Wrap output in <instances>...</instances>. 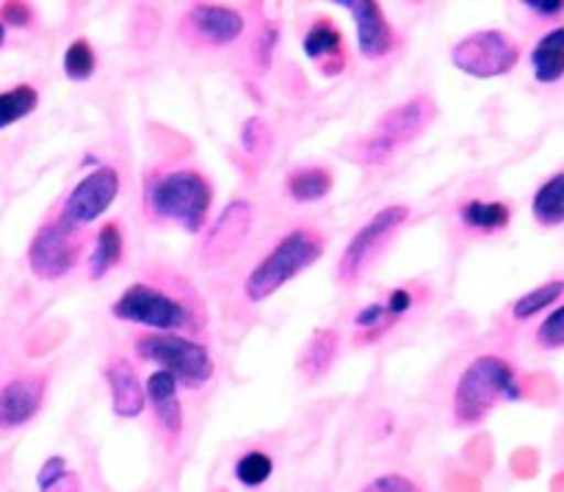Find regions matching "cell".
Here are the masks:
<instances>
[{
    "label": "cell",
    "instance_id": "obj_1",
    "mask_svg": "<svg viewBox=\"0 0 564 492\" xmlns=\"http://www.w3.org/2000/svg\"><path fill=\"white\" fill-rule=\"evenodd\" d=\"M117 321L135 324L144 332H170L203 338L208 332V305L186 274L153 266L130 283L111 305Z\"/></svg>",
    "mask_w": 564,
    "mask_h": 492
},
{
    "label": "cell",
    "instance_id": "obj_2",
    "mask_svg": "<svg viewBox=\"0 0 564 492\" xmlns=\"http://www.w3.org/2000/svg\"><path fill=\"white\" fill-rule=\"evenodd\" d=\"M214 197L210 177L194 166L150 170L141 188V210L150 225H175L197 236L208 221Z\"/></svg>",
    "mask_w": 564,
    "mask_h": 492
},
{
    "label": "cell",
    "instance_id": "obj_3",
    "mask_svg": "<svg viewBox=\"0 0 564 492\" xmlns=\"http://www.w3.org/2000/svg\"><path fill=\"white\" fill-rule=\"evenodd\" d=\"M324 250H327V236L318 227H291L249 269L247 280H243V299L252 302V305L265 302L282 285H289L291 280L307 272L313 263H318Z\"/></svg>",
    "mask_w": 564,
    "mask_h": 492
},
{
    "label": "cell",
    "instance_id": "obj_4",
    "mask_svg": "<svg viewBox=\"0 0 564 492\" xmlns=\"http://www.w3.org/2000/svg\"><path fill=\"white\" fill-rule=\"evenodd\" d=\"M523 382L518 368L501 354H479L468 362L452 396V413L457 426H476L498 407V404L520 402Z\"/></svg>",
    "mask_w": 564,
    "mask_h": 492
},
{
    "label": "cell",
    "instance_id": "obj_5",
    "mask_svg": "<svg viewBox=\"0 0 564 492\" xmlns=\"http://www.w3.org/2000/svg\"><path fill=\"white\" fill-rule=\"evenodd\" d=\"M437 102L430 95H415L399 106L388 108L377 119V128L368 136L357 139L346 147V158L357 166H379L395 153L415 142L426 128L437 119Z\"/></svg>",
    "mask_w": 564,
    "mask_h": 492
},
{
    "label": "cell",
    "instance_id": "obj_6",
    "mask_svg": "<svg viewBox=\"0 0 564 492\" xmlns=\"http://www.w3.org/2000/svg\"><path fill=\"white\" fill-rule=\"evenodd\" d=\"M133 351L139 360L161 365V371L175 376L177 385L188 387V391H199L216 374L208 346L194 338H186V335L135 332Z\"/></svg>",
    "mask_w": 564,
    "mask_h": 492
},
{
    "label": "cell",
    "instance_id": "obj_7",
    "mask_svg": "<svg viewBox=\"0 0 564 492\" xmlns=\"http://www.w3.org/2000/svg\"><path fill=\"white\" fill-rule=\"evenodd\" d=\"M86 238L84 227L73 225L69 219H64L62 214L51 216L45 225L36 230V236L31 238L29 247V269L36 280H45V283H56V280L67 277L75 266L80 263L86 252Z\"/></svg>",
    "mask_w": 564,
    "mask_h": 492
},
{
    "label": "cell",
    "instance_id": "obj_8",
    "mask_svg": "<svg viewBox=\"0 0 564 492\" xmlns=\"http://www.w3.org/2000/svg\"><path fill=\"white\" fill-rule=\"evenodd\" d=\"M410 205H384L379 208L355 236L349 238V243L344 247V255L338 261V280L344 285L360 283L362 274L371 269V263L377 261L384 252L390 241H393L395 232L401 230L406 219H410Z\"/></svg>",
    "mask_w": 564,
    "mask_h": 492
},
{
    "label": "cell",
    "instance_id": "obj_9",
    "mask_svg": "<svg viewBox=\"0 0 564 492\" xmlns=\"http://www.w3.org/2000/svg\"><path fill=\"white\" fill-rule=\"evenodd\" d=\"M520 62V45L498 29L468 34L452 47V64L470 78L490 80L512 73Z\"/></svg>",
    "mask_w": 564,
    "mask_h": 492
},
{
    "label": "cell",
    "instance_id": "obj_10",
    "mask_svg": "<svg viewBox=\"0 0 564 492\" xmlns=\"http://www.w3.org/2000/svg\"><path fill=\"white\" fill-rule=\"evenodd\" d=\"M247 31L241 9L225 3H194L183 12L177 34L194 51H221L236 45Z\"/></svg>",
    "mask_w": 564,
    "mask_h": 492
},
{
    "label": "cell",
    "instance_id": "obj_11",
    "mask_svg": "<svg viewBox=\"0 0 564 492\" xmlns=\"http://www.w3.org/2000/svg\"><path fill=\"white\" fill-rule=\"evenodd\" d=\"M254 221V208L247 199H232L230 205H225V210L219 214V219L214 221V227L208 230L203 241V250H199V258H203V266L216 269L225 266L227 261L241 252L243 241L252 232Z\"/></svg>",
    "mask_w": 564,
    "mask_h": 492
},
{
    "label": "cell",
    "instance_id": "obj_12",
    "mask_svg": "<svg viewBox=\"0 0 564 492\" xmlns=\"http://www.w3.org/2000/svg\"><path fill=\"white\" fill-rule=\"evenodd\" d=\"M119 194V172L113 166H97L95 172L84 177L73 192L67 194L62 205V216L73 225L86 227L100 219L113 205Z\"/></svg>",
    "mask_w": 564,
    "mask_h": 492
},
{
    "label": "cell",
    "instance_id": "obj_13",
    "mask_svg": "<svg viewBox=\"0 0 564 492\" xmlns=\"http://www.w3.org/2000/svg\"><path fill=\"white\" fill-rule=\"evenodd\" d=\"M338 7H344L355 20L357 51L362 58L379 62L395 51L399 36H395V29L388 23L377 0H338Z\"/></svg>",
    "mask_w": 564,
    "mask_h": 492
},
{
    "label": "cell",
    "instance_id": "obj_14",
    "mask_svg": "<svg viewBox=\"0 0 564 492\" xmlns=\"http://www.w3.org/2000/svg\"><path fill=\"white\" fill-rule=\"evenodd\" d=\"M45 374H23L9 380L0 387V431H14L34 420V415L45 404Z\"/></svg>",
    "mask_w": 564,
    "mask_h": 492
},
{
    "label": "cell",
    "instance_id": "obj_15",
    "mask_svg": "<svg viewBox=\"0 0 564 492\" xmlns=\"http://www.w3.org/2000/svg\"><path fill=\"white\" fill-rule=\"evenodd\" d=\"M102 380H106L108 391H111V409L117 418H139L144 413L148 391H144V382L139 380L133 362L128 357L113 354L102 365Z\"/></svg>",
    "mask_w": 564,
    "mask_h": 492
},
{
    "label": "cell",
    "instance_id": "obj_16",
    "mask_svg": "<svg viewBox=\"0 0 564 492\" xmlns=\"http://www.w3.org/2000/svg\"><path fill=\"white\" fill-rule=\"evenodd\" d=\"M302 51H305V56L311 62L318 64L322 75H327V78L340 75L346 69V64H349L344 34L335 25V20L329 18H316L307 25L305 36H302Z\"/></svg>",
    "mask_w": 564,
    "mask_h": 492
},
{
    "label": "cell",
    "instance_id": "obj_17",
    "mask_svg": "<svg viewBox=\"0 0 564 492\" xmlns=\"http://www.w3.org/2000/svg\"><path fill=\"white\" fill-rule=\"evenodd\" d=\"M144 391H148L155 424H159L166 446L175 448L183 435V407L181 396H177V380L172 374H166V371H153L150 380L144 382Z\"/></svg>",
    "mask_w": 564,
    "mask_h": 492
},
{
    "label": "cell",
    "instance_id": "obj_18",
    "mask_svg": "<svg viewBox=\"0 0 564 492\" xmlns=\"http://www.w3.org/2000/svg\"><path fill=\"white\" fill-rule=\"evenodd\" d=\"M340 349V335L333 327H318L302 349L296 368L305 382H318L329 374Z\"/></svg>",
    "mask_w": 564,
    "mask_h": 492
},
{
    "label": "cell",
    "instance_id": "obj_19",
    "mask_svg": "<svg viewBox=\"0 0 564 492\" xmlns=\"http://www.w3.org/2000/svg\"><path fill=\"white\" fill-rule=\"evenodd\" d=\"M459 225L468 232H479V236H492V232H503L512 221V205L501 203V199H465L457 208Z\"/></svg>",
    "mask_w": 564,
    "mask_h": 492
},
{
    "label": "cell",
    "instance_id": "obj_20",
    "mask_svg": "<svg viewBox=\"0 0 564 492\" xmlns=\"http://www.w3.org/2000/svg\"><path fill=\"white\" fill-rule=\"evenodd\" d=\"M529 64L536 84L553 86L564 80V25L551 29L536 40L529 53Z\"/></svg>",
    "mask_w": 564,
    "mask_h": 492
},
{
    "label": "cell",
    "instance_id": "obj_21",
    "mask_svg": "<svg viewBox=\"0 0 564 492\" xmlns=\"http://www.w3.org/2000/svg\"><path fill=\"white\" fill-rule=\"evenodd\" d=\"M333 170L322 164H311V166H296L285 175V192L294 203H318V199L327 197L333 192Z\"/></svg>",
    "mask_w": 564,
    "mask_h": 492
},
{
    "label": "cell",
    "instance_id": "obj_22",
    "mask_svg": "<svg viewBox=\"0 0 564 492\" xmlns=\"http://www.w3.org/2000/svg\"><path fill=\"white\" fill-rule=\"evenodd\" d=\"M124 255V232L119 227V221H106V225L97 230L95 247H91L89 255V277L102 280L108 272L122 263Z\"/></svg>",
    "mask_w": 564,
    "mask_h": 492
},
{
    "label": "cell",
    "instance_id": "obj_23",
    "mask_svg": "<svg viewBox=\"0 0 564 492\" xmlns=\"http://www.w3.org/2000/svg\"><path fill=\"white\" fill-rule=\"evenodd\" d=\"M531 216L545 230L564 225V172H556L536 188L531 197Z\"/></svg>",
    "mask_w": 564,
    "mask_h": 492
},
{
    "label": "cell",
    "instance_id": "obj_24",
    "mask_svg": "<svg viewBox=\"0 0 564 492\" xmlns=\"http://www.w3.org/2000/svg\"><path fill=\"white\" fill-rule=\"evenodd\" d=\"M399 318L388 310V305L382 302H371L366 305L362 310H357L355 316V343L357 346H368V343H377L384 332L395 327Z\"/></svg>",
    "mask_w": 564,
    "mask_h": 492
},
{
    "label": "cell",
    "instance_id": "obj_25",
    "mask_svg": "<svg viewBox=\"0 0 564 492\" xmlns=\"http://www.w3.org/2000/svg\"><path fill=\"white\" fill-rule=\"evenodd\" d=\"M564 296V280H547V283L536 285L529 294L512 302V318L514 321H529V318L540 316V313L551 310L558 299Z\"/></svg>",
    "mask_w": 564,
    "mask_h": 492
},
{
    "label": "cell",
    "instance_id": "obj_26",
    "mask_svg": "<svg viewBox=\"0 0 564 492\" xmlns=\"http://www.w3.org/2000/svg\"><path fill=\"white\" fill-rule=\"evenodd\" d=\"M40 106V91L31 84H20L14 89L0 91V131H7L9 125L20 122V119L31 117Z\"/></svg>",
    "mask_w": 564,
    "mask_h": 492
},
{
    "label": "cell",
    "instance_id": "obj_27",
    "mask_svg": "<svg viewBox=\"0 0 564 492\" xmlns=\"http://www.w3.org/2000/svg\"><path fill=\"white\" fill-rule=\"evenodd\" d=\"M276 42H280V23H274V20H263L252 31L247 45V64L252 69V75H263L271 67Z\"/></svg>",
    "mask_w": 564,
    "mask_h": 492
},
{
    "label": "cell",
    "instance_id": "obj_28",
    "mask_svg": "<svg viewBox=\"0 0 564 492\" xmlns=\"http://www.w3.org/2000/svg\"><path fill=\"white\" fill-rule=\"evenodd\" d=\"M236 479L238 484L247 486V490H258V486H263L265 481L271 479V473H274V459L269 457L265 451H258V448H252V451L241 453V457L236 459Z\"/></svg>",
    "mask_w": 564,
    "mask_h": 492
},
{
    "label": "cell",
    "instance_id": "obj_29",
    "mask_svg": "<svg viewBox=\"0 0 564 492\" xmlns=\"http://www.w3.org/2000/svg\"><path fill=\"white\" fill-rule=\"evenodd\" d=\"M97 69V53L91 47L89 40L78 36V40L69 42V47L64 51V75L75 84H84L95 75Z\"/></svg>",
    "mask_w": 564,
    "mask_h": 492
},
{
    "label": "cell",
    "instance_id": "obj_30",
    "mask_svg": "<svg viewBox=\"0 0 564 492\" xmlns=\"http://www.w3.org/2000/svg\"><path fill=\"white\" fill-rule=\"evenodd\" d=\"M271 144H274V133H271L269 122L260 117H249L241 128L243 153L252 155L254 161H260L271 153Z\"/></svg>",
    "mask_w": 564,
    "mask_h": 492
},
{
    "label": "cell",
    "instance_id": "obj_31",
    "mask_svg": "<svg viewBox=\"0 0 564 492\" xmlns=\"http://www.w3.org/2000/svg\"><path fill=\"white\" fill-rule=\"evenodd\" d=\"M534 343L540 346L542 351H556L564 349V302L558 307H553L542 324L534 332Z\"/></svg>",
    "mask_w": 564,
    "mask_h": 492
},
{
    "label": "cell",
    "instance_id": "obj_32",
    "mask_svg": "<svg viewBox=\"0 0 564 492\" xmlns=\"http://www.w3.org/2000/svg\"><path fill=\"white\" fill-rule=\"evenodd\" d=\"M0 23L12 25V29H31L36 23V14L29 3H20V0H9L0 7Z\"/></svg>",
    "mask_w": 564,
    "mask_h": 492
},
{
    "label": "cell",
    "instance_id": "obj_33",
    "mask_svg": "<svg viewBox=\"0 0 564 492\" xmlns=\"http://www.w3.org/2000/svg\"><path fill=\"white\" fill-rule=\"evenodd\" d=\"M362 492H421V486L401 473H382L368 481Z\"/></svg>",
    "mask_w": 564,
    "mask_h": 492
},
{
    "label": "cell",
    "instance_id": "obj_34",
    "mask_svg": "<svg viewBox=\"0 0 564 492\" xmlns=\"http://www.w3.org/2000/svg\"><path fill=\"white\" fill-rule=\"evenodd\" d=\"M523 9L536 20H558L564 14V0H525Z\"/></svg>",
    "mask_w": 564,
    "mask_h": 492
},
{
    "label": "cell",
    "instance_id": "obj_35",
    "mask_svg": "<svg viewBox=\"0 0 564 492\" xmlns=\"http://www.w3.org/2000/svg\"><path fill=\"white\" fill-rule=\"evenodd\" d=\"M40 492H84V481H80V475L75 470H64L56 481L40 486Z\"/></svg>",
    "mask_w": 564,
    "mask_h": 492
},
{
    "label": "cell",
    "instance_id": "obj_36",
    "mask_svg": "<svg viewBox=\"0 0 564 492\" xmlns=\"http://www.w3.org/2000/svg\"><path fill=\"white\" fill-rule=\"evenodd\" d=\"M64 470H69V468H67V459H64V457H51V459H45V464H42L40 473H36V486L51 484V481H56L58 475L64 473Z\"/></svg>",
    "mask_w": 564,
    "mask_h": 492
},
{
    "label": "cell",
    "instance_id": "obj_37",
    "mask_svg": "<svg viewBox=\"0 0 564 492\" xmlns=\"http://www.w3.org/2000/svg\"><path fill=\"white\" fill-rule=\"evenodd\" d=\"M7 45V25L0 23V47Z\"/></svg>",
    "mask_w": 564,
    "mask_h": 492
}]
</instances>
